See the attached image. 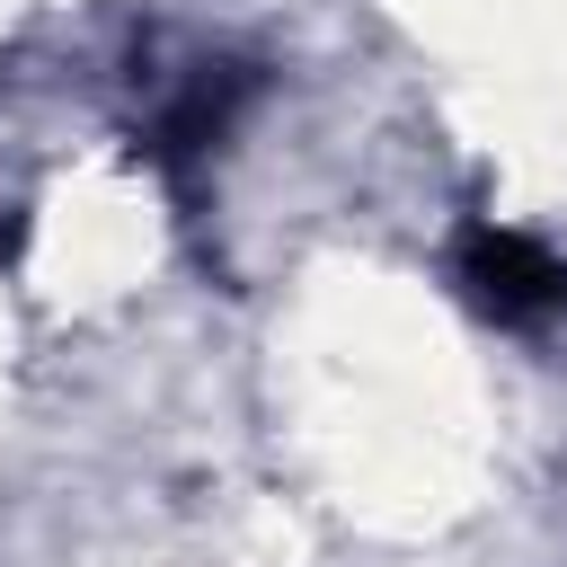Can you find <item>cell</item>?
Segmentation results:
<instances>
[{"label":"cell","instance_id":"obj_1","mask_svg":"<svg viewBox=\"0 0 567 567\" xmlns=\"http://www.w3.org/2000/svg\"><path fill=\"white\" fill-rule=\"evenodd\" d=\"M461 284H470V301L496 310V319H540V310L567 301V266H558L540 239H523V230H487V221L461 239Z\"/></svg>","mask_w":567,"mask_h":567}]
</instances>
